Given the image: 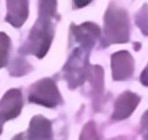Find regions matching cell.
Segmentation results:
<instances>
[{"label": "cell", "mask_w": 148, "mask_h": 140, "mask_svg": "<svg viewBox=\"0 0 148 140\" xmlns=\"http://www.w3.org/2000/svg\"><path fill=\"white\" fill-rule=\"evenodd\" d=\"M29 102L38 103L45 107H55L60 102L55 83L49 79H44L34 84L29 91Z\"/></svg>", "instance_id": "6da1fadb"}, {"label": "cell", "mask_w": 148, "mask_h": 140, "mask_svg": "<svg viewBox=\"0 0 148 140\" xmlns=\"http://www.w3.org/2000/svg\"><path fill=\"white\" fill-rule=\"evenodd\" d=\"M8 49H10V39L5 34H0V67L7 63Z\"/></svg>", "instance_id": "ba28073f"}, {"label": "cell", "mask_w": 148, "mask_h": 140, "mask_svg": "<svg viewBox=\"0 0 148 140\" xmlns=\"http://www.w3.org/2000/svg\"><path fill=\"white\" fill-rule=\"evenodd\" d=\"M143 124H144V128L147 130V132H148V112L144 115V119H143Z\"/></svg>", "instance_id": "30bf717a"}, {"label": "cell", "mask_w": 148, "mask_h": 140, "mask_svg": "<svg viewBox=\"0 0 148 140\" xmlns=\"http://www.w3.org/2000/svg\"><path fill=\"white\" fill-rule=\"evenodd\" d=\"M138 103H139V97L136 95L130 92L123 93L116 100L114 119H124V117H127L135 109V107L138 106Z\"/></svg>", "instance_id": "5b68a950"}, {"label": "cell", "mask_w": 148, "mask_h": 140, "mask_svg": "<svg viewBox=\"0 0 148 140\" xmlns=\"http://www.w3.org/2000/svg\"><path fill=\"white\" fill-rule=\"evenodd\" d=\"M106 34L112 43H123L128 39L127 15L123 11H110L106 21Z\"/></svg>", "instance_id": "7a4b0ae2"}, {"label": "cell", "mask_w": 148, "mask_h": 140, "mask_svg": "<svg viewBox=\"0 0 148 140\" xmlns=\"http://www.w3.org/2000/svg\"><path fill=\"white\" fill-rule=\"evenodd\" d=\"M51 136V124L44 117L36 116L31 121V128L28 131L29 140H48Z\"/></svg>", "instance_id": "8992f818"}, {"label": "cell", "mask_w": 148, "mask_h": 140, "mask_svg": "<svg viewBox=\"0 0 148 140\" xmlns=\"http://www.w3.org/2000/svg\"><path fill=\"white\" fill-rule=\"evenodd\" d=\"M90 1L91 0H75V3L77 7H84V5H87Z\"/></svg>", "instance_id": "9c48e42d"}, {"label": "cell", "mask_w": 148, "mask_h": 140, "mask_svg": "<svg viewBox=\"0 0 148 140\" xmlns=\"http://www.w3.org/2000/svg\"><path fill=\"white\" fill-rule=\"evenodd\" d=\"M10 14L7 20L15 27H19L24 23L27 17V0H8Z\"/></svg>", "instance_id": "52a82bcc"}, {"label": "cell", "mask_w": 148, "mask_h": 140, "mask_svg": "<svg viewBox=\"0 0 148 140\" xmlns=\"http://www.w3.org/2000/svg\"><path fill=\"white\" fill-rule=\"evenodd\" d=\"M132 58L128 52H117L112 58V69H114V79L123 80L131 76L134 64Z\"/></svg>", "instance_id": "277c9868"}, {"label": "cell", "mask_w": 148, "mask_h": 140, "mask_svg": "<svg viewBox=\"0 0 148 140\" xmlns=\"http://www.w3.org/2000/svg\"><path fill=\"white\" fill-rule=\"evenodd\" d=\"M21 109V92L19 89H11L5 93L0 102V111L4 119H14L20 113Z\"/></svg>", "instance_id": "3957f363"}]
</instances>
